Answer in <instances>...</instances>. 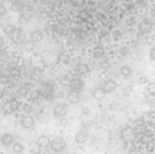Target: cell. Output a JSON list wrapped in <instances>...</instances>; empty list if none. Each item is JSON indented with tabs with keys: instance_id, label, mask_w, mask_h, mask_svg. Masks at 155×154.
Listing matches in <instances>:
<instances>
[{
	"instance_id": "obj_1",
	"label": "cell",
	"mask_w": 155,
	"mask_h": 154,
	"mask_svg": "<svg viewBox=\"0 0 155 154\" xmlns=\"http://www.w3.org/2000/svg\"><path fill=\"white\" fill-rule=\"evenodd\" d=\"M49 147L52 149L53 153H61V152H64L65 147H67V142H65V139L61 138V136H54V138L51 139Z\"/></svg>"
},
{
	"instance_id": "obj_2",
	"label": "cell",
	"mask_w": 155,
	"mask_h": 154,
	"mask_svg": "<svg viewBox=\"0 0 155 154\" xmlns=\"http://www.w3.org/2000/svg\"><path fill=\"white\" fill-rule=\"evenodd\" d=\"M153 27L154 23L150 18H143L139 23V33L140 34H148V33H151Z\"/></svg>"
},
{
	"instance_id": "obj_3",
	"label": "cell",
	"mask_w": 155,
	"mask_h": 154,
	"mask_svg": "<svg viewBox=\"0 0 155 154\" xmlns=\"http://www.w3.org/2000/svg\"><path fill=\"white\" fill-rule=\"evenodd\" d=\"M19 108V102L15 100L12 101H5L4 105H3V113L4 115H12L15 111H18Z\"/></svg>"
},
{
	"instance_id": "obj_4",
	"label": "cell",
	"mask_w": 155,
	"mask_h": 154,
	"mask_svg": "<svg viewBox=\"0 0 155 154\" xmlns=\"http://www.w3.org/2000/svg\"><path fill=\"white\" fill-rule=\"evenodd\" d=\"M67 112H68V106H67V104H56L54 105V108H53V116L54 117H57V119H63V117L67 115Z\"/></svg>"
},
{
	"instance_id": "obj_5",
	"label": "cell",
	"mask_w": 155,
	"mask_h": 154,
	"mask_svg": "<svg viewBox=\"0 0 155 154\" xmlns=\"http://www.w3.org/2000/svg\"><path fill=\"white\" fill-rule=\"evenodd\" d=\"M10 34H11V38H12V41L15 44H21L25 41V33L21 27H14L12 32H11Z\"/></svg>"
},
{
	"instance_id": "obj_6",
	"label": "cell",
	"mask_w": 155,
	"mask_h": 154,
	"mask_svg": "<svg viewBox=\"0 0 155 154\" xmlns=\"http://www.w3.org/2000/svg\"><path fill=\"white\" fill-rule=\"evenodd\" d=\"M21 126L23 128H26V130H30V128H33L34 127V124H35V120H34V117L33 116H30V115H23V116L21 117Z\"/></svg>"
},
{
	"instance_id": "obj_7",
	"label": "cell",
	"mask_w": 155,
	"mask_h": 154,
	"mask_svg": "<svg viewBox=\"0 0 155 154\" xmlns=\"http://www.w3.org/2000/svg\"><path fill=\"white\" fill-rule=\"evenodd\" d=\"M15 142V136L10 132H3L0 135V143L3 146H12V143Z\"/></svg>"
},
{
	"instance_id": "obj_8",
	"label": "cell",
	"mask_w": 155,
	"mask_h": 154,
	"mask_svg": "<svg viewBox=\"0 0 155 154\" xmlns=\"http://www.w3.org/2000/svg\"><path fill=\"white\" fill-rule=\"evenodd\" d=\"M83 89H84V82H83L80 78H74L72 81H71L70 90H72V92H76V93H80Z\"/></svg>"
},
{
	"instance_id": "obj_9",
	"label": "cell",
	"mask_w": 155,
	"mask_h": 154,
	"mask_svg": "<svg viewBox=\"0 0 155 154\" xmlns=\"http://www.w3.org/2000/svg\"><path fill=\"white\" fill-rule=\"evenodd\" d=\"M102 87L105 89L106 93H112L117 89V83H116L114 79H106V81L104 82V85H102Z\"/></svg>"
},
{
	"instance_id": "obj_10",
	"label": "cell",
	"mask_w": 155,
	"mask_h": 154,
	"mask_svg": "<svg viewBox=\"0 0 155 154\" xmlns=\"http://www.w3.org/2000/svg\"><path fill=\"white\" fill-rule=\"evenodd\" d=\"M87 139H88V132L86 130H80L76 132V135H75L76 143L82 145V143H84V142H87Z\"/></svg>"
},
{
	"instance_id": "obj_11",
	"label": "cell",
	"mask_w": 155,
	"mask_h": 154,
	"mask_svg": "<svg viewBox=\"0 0 155 154\" xmlns=\"http://www.w3.org/2000/svg\"><path fill=\"white\" fill-rule=\"evenodd\" d=\"M44 37H45V34H44V32L40 30V29H35L30 33V40H33L34 42H40V41H42Z\"/></svg>"
},
{
	"instance_id": "obj_12",
	"label": "cell",
	"mask_w": 155,
	"mask_h": 154,
	"mask_svg": "<svg viewBox=\"0 0 155 154\" xmlns=\"http://www.w3.org/2000/svg\"><path fill=\"white\" fill-rule=\"evenodd\" d=\"M106 94L107 93L105 92V89L102 86H98L93 90V97L95 98V100H104V98L106 97Z\"/></svg>"
},
{
	"instance_id": "obj_13",
	"label": "cell",
	"mask_w": 155,
	"mask_h": 154,
	"mask_svg": "<svg viewBox=\"0 0 155 154\" xmlns=\"http://www.w3.org/2000/svg\"><path fill=\"white\" fill-rule=\"evenodd\" d=\"M40 92H41V94H42L45 98L52 97V94H53V89H52L51 83H44L42 86H41Z\"/></svg>"
},
{
	"instance_id": "obj_14",
	"label": "cell",
	"mask_w": 155,
	"mask_h": 154,
	"mask_svg": "<svg viewBox=\"0 0 155 154\" xmlns=\"http://www.w3.org/2000/svg\"><path fill=\"white\" fill-rule=\"evenodd\" d=\"M90 67H88V64H86V63H80V64L76 65V72L79 74V75H88L90 74Z\"/></svg>"
},
{
	"instance_id": "obj_15",
	"label": "cell",
	"mask_w": 155,
	"mask_h": 154,
	"mask_svg": "<svg viewBox=\"0 0 155 154\" xmlns=\"http://www.w3.org/2000/svg\"><path fill=\"white\" fill-rule=\"evenodd\" d=\"M120 74H121V76H124V78L128 79L129 76H132V67H129V65H127V64L121 65L120 67Z\"/></svg>"
},
{
	"instance_id": "obj_16",
	"label": "cell",
	"mask_w": 155,
	"mask_h": 154,
	"mask_svg": "<svg viewBox=\"0 0 155 154\" xmlns=\"http://www.w3.org/2000/svg\"><path fill=\"white\" fill-rule=\"evenodd\" d=\"M38 145L41 146V149H46V147L51 145V138L46 135H41L38 138Z\"/></svg>"
},
{
	"instance_id": "obj_17",
	"label": "cell",
	"mask_w": 155,
	"mask_h": 154,
	"mask_svg": "<svg viewBox=\"0 0 155 154\" xmlns=\"http://www.w3.org/2000/svg\"><path fill=\"white\" fill-rule=\"evenodd\" d=\"M79 98H80V93H76V92H72V90H70V93H68V95H67V100L70 101L71 104L79 102Z\"/></svg>"
},
{
	"instance_id": "obj_18",
	"label": "cell",
	"mask_w": 155,
	"mask_h": 154,
	"mask_svg": "<svg viewBox=\"0 0 155 154\" xmlns=\"http://www.w3.org/2000/svg\"><path fill=\"white\" fill-rule=\"evenodd\" d=\"M12 152L15 154H21L25 152V146L23 143H21V142H14L12 143Z\"/></svg>"
},
{
	"instance_id": "obj_19",
	"label": "cell",
	"mask_w": 155,
	"mask_h": 154,
	"mask_svg": "<svg viewBox=\"0 0 155 154\" xmlns=\"http://www.w3.org/2000/svg\"><path fill=\"white\" fill-rule=\"evenodd\" d=\"M29 150L33 154H37L38 152L41 150V146L38 145V141H31L29 143Z\"/></svg>"
},
{
	"instance_id": "obj_20",
	"label": "cell",
	"mask_w": 155,
	"mask_h": 154,
	"mask_svg": "<svg viewBox=\"0 0 155 154\" xmlns=\"http://www.w3.org/2000/svg\"><path fill=\"white\" fill-rule=\"evenodd\" d=\"M93 55L95 57H102L105 55L104 46H102V45H95V46H94V49H93Z\"/></svg>"
},
{
	"instance_id": "obj_21",
	"label": "cell",
	"mask_w": 155,
	"mask_h": 154,
	"mask_svg": "<svg viewBox=\"0 0 155 154\" xmlns=\"http://www.w3.org/2000/svg\"><path fill=\"white\" fill-rule=\"evenodd\" d=\"M146 104L150 105L151 108H155V93H148L146 95Z\"/></svg>"
},
{
	"instance_id": "obj_22",
	"label": "cell",
	"mask_w": 155,
	"mask_h": 154,
	"mask_svg": "<svg viewBox=\"0 0 155 154\" xmlns=\"http://www.w3.org/2000/svg\"><path fill=\"white\" fill-rule=\"evenodd\" d=\"M121 136H123L125 141H129L132 138V130L129 127H124L123 128V132H121Z\"/></svg>"
},
{
	"instance_id": "obj_23",
	"label": "cell",
	"mask_w": 155,
	"mask_h": 154,
	"mask_svg": "<svg viewBox=\"0 0 155 154\" xmlns=\"http://www.w3.org/2000/svg\"><path fill=\"white\" fill-rule=\"evenodd\" d=\"M25 51H27V52H33L35 49V42L33 40H30V41H26L25 42Z\"/></svg>"
},
{
	"instance_id": "obj_24",
	"label": "cell",
	"mask_w": 155,
	"mask_h": 154,
	"mask_svg": "<svg viewBox=\"0 0 155 154\" xmlns=\"http://www.w3.org/2000/svg\"><path fill=\"white\" fill-rule=\"evenodd\" d=\"M112 37H113V40H114V41H118L121 37H123V33H121L120 30H114V32H113V34H112Z\"/></svg>"
},
{
	"instance_id": "obj_25",
	"label": "cell",
	"mask_w": 155,
	"mask_h": 154,
	"mask_svg": "<svg viewBox=\"0 0 155 154\" xmlns=\"http://www.w3.org/2000/svg\"><path fill=\"white\" fill-rule=\"evenodd\" d=\"M147 90H148V93H155V83H148L147 85Z\"/></svg>"
},
{
	"instance_id": "obj_26",
	"label": "cell",
	"mask_w": 155,
	"mask_h": 154,
	"mask_svg": "<svg viewBox=\"0 0 155 154\" xmlns=\"http://www.w3.org/2000/svg\"><path fill=\"white\" fill-rule=\"evenodd\" d=\"M150 59L153 60V62H155V45L150 49Z\"/></svg>"
},
{
	"instance_id": "obj_27",
	"label": "cell",
	"mask_w": 155,
	"mask_h": 154,
	"mask_svg": "<svg viewBox=\"0 0 155 154\" xmlns=\"http://www.w3.org/2000/svg\"><path fill=\"white\" fill-rule=\"evenodd\" d=\"M139 83H140V85H143V83H148V79H147V76H140V79H139Z\"/></svg>"
},
{
	"instance_id": "obj_28",
	"label": "cell",
	"mask_w": 155,
	"mask_h": 154,
	"mask_svg": "<svg viewBox=\"0 0 155 154\" xmlns=\"http://www.w3.org/2000/svg\"><path fill=\"white\" fill-rule=\"evenodd\" d=\"M84 3V0H72V4L74 5H82Z\"/></svg>"
},
{
	"instance_id": "obj_29",
	"label": "cell",
	"mask_w": 155,
	"mask_h": 154,
	"mask_svg": "<svg viewBox=\"0 0 155 154\" xmlns=\"http://www.w3.org/2000/svg\"><path fill=\"white\" fill-rule=\"evenodd\" d=\"M0 15H5V7L4 5H0Z\"/></svg>"
},
{
	"instance_id": "obj_30",
	"label": "cell",
	"mask_w": 155,
	"mask_h": 154,
	"mask_svg": "<svg viewBox=\"0 0 155 154\" xmlns=\"http://www.w3.org/2000/svg\"><path fill=\"white\" fill-rule=\"evenodd\" d=\"M83 115H90V109H88V108H83Z\"/></svg>"
},
{
	"instance_id": "obj_31",
	"label": "cell",
	"mask_w": 155,
	"mask_h": 154,
	"mask_svg": "<svg viewBox=\"0 0 155 154\" xmlns=\"http://www.w3.org/2000/svg\"><path fill=\"white\" fill-rule=\"evenodd\" d=\"M37 154H51V153H49V152H46V150H42V152H41V150H40V152H38Z\"/></svg>"
},
{
	"instance_id": "obj_32",
	"label": "cell",
	"mask_w": 155,
	"mask_h": 154,
	"mask_svg": "<svg viewBox=\"0 0 155 154\" xmlns=\"http://www.w3.org/2000/svg\"><path fill=\"white\" fill-rule=\"evenodd\" d=\"M14 154H15V153H14Z\"/></svg>"
}]
</instances>
